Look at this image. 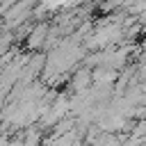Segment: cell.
<instances>
[{"mask_svg": "<svg viewBox=\"0 0 146 146\" xmlns=\"http://www.w3.org/2000/svg\"><path fill=\"white\" fill-rule=\"evenodd\" d=\"M91 84H94V78H91V71H89V68H80V71H75L73 78H71V87H73L75 94L89 91Z\"/></svg>", "mask_w": 146, "mask_h": 146, "instance_id": "obj_1", "label": "cell"}, {"mask_svg": "<svg viewBox=\"0 0 146 146\" xmlns=\"http://www.w3.org/2000/svg\"><path fill=\"white\" fill-rule=\"evenodd\" d=\"M91 146H121V137H116L114 132H100L91 141Z\"/></svg>", "mask_w": 146, "mask_h": 146, "instance_id": "obj_2", "label": "cell"}, {"mask_svg": "<svg viewBox=\"0 0 146 146\" xmlns=\"http://www.w3.org/2000/svg\"><path fill=\"white\" fill-rule=\"evenodd\" d=\"M23 144H25V146H39V144H41V132H39L36 128H27V130L23 132Z\"/></svg>", "mask_w": 146, "mask_h": 146, "instance_id": "obj_3", "label": "cell"}, {"mask_svg": "<svg viewBox=\"0 0 146 146\" xmlns=\"http://www.w3.org/2000/svg\"><path fill=\"white\" fill-rule=\"evenodd\" d=\"M43 39H46V27L41 25L39 30H34V32L30 34V46H32V48H39V46L43 43Z\"/></svg>", "mask_w": 146, "mask_h": 146, "instance_id": "obj_4", "label": "cell"}, {"mask_svg": "<svg viewBox=\"0 0 146 146\" xmlns=\"http://www.w3.org/2000/svg\"><path fill=\"white\" fill-rule=\"evenodd\" d=\"M119 5H123V0H110V2L105 5V9H114V7H119Z\"/></svg>", "mask_w": 146, "mask_h": 146, "instance_id": "obj_5", "label": "cell"}]
</instances>
